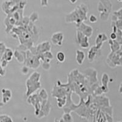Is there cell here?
<instances>
[{
	"label": "cell",
	"instance_id": "cell-36",
	"mask_svg": "<svg viewBox=\"0 0 122 122\" xmlns=\"http://www.w3.org/2000/svg\"><path fill=\"white\" fill-rule=\"evenodd\" d=\"M54 122H64V121H63L62 118H60L59 120L57 119V118H55V119H54Z\"/></svg>",
	"mask_w": 122,
	"mask_h": 122
},
{
	"label": "cell",
	"instance_id": "cell-19",
	"mask_svg": "<svg viewBox=\"0 0 122 122\" xmlns=\"http://www.w3.org/2000/svg\"><path fill=\"white\" fill-rule=\"evenodd\" d=\"M14 56L19 63L25 62V59H26V52H24L23 51H18L17 50L14 52Z\"/></svg>",
	"mask_w": 122,
	"mask_h": 122
},
{
	"label": "cell",
	"instance_id": "cell-18",
	"mask_svg": "<svg viewBox=\"0 0 122 122\" xmlns=\"http://www.w3.org/2000/svg\"><path fill=\"white\" fill-rule=\"evenodd\" d=\"M86 55L83 51L81 50H77L76 51V61L77 64L81 65L84 61Z\"/></svg>",
	"mask_w": 122,
	"mask_h": 122
},
{
	"label": "cell",
	"instance_id": "cell-21",
	"mask_svg": "<svg viewBox=\"0 0 122 122\" xmlns=\"http://www.w3.org/2000/svg\"><path fill=\"white\" fill-rule=\"evenodd\" d=\"M56 57L57 61L60 63H64L65 61V59H66L65 53H63L62 51H61L57 52Z\"/></svg>",
	"mask_w": 122,
	"mask_h": 122
},
{
	"label": "cell",
	"instance_id": "cell-13",
	"mask_svg": "<svg viewBox=\"0 0 122 122\" xmlns=\"http://www.w3.org/2000/svg\"><path fill=\"white\" fill-rule=\"evenodd\" d=\"M101 49H98L95 45L92 46L89 49V51L87 53V58L89 62H93V61L96 59V58L98 56Z\"/></svg>",
	"mask_w": 122,
	"mask_h": 122
},
{
	"label": "cell",
	"instance_id": "cell-34",
	"mask_svg": "<svg viewBox=\"0 0 122 122\" xmlns=\"http://www.w3.org/2000/svg\"><path fill=\"white\" fill-rule=\"evenodd\" d=\"M110 39L112 40H116L117 39V34L115 32H112L110 34Z\"/></svg>",
	"mask_w": 122,
	"mask_h": 122
},
{
	"label": "cell",
	"instance_id": "cell-15",
	"mask_svg": "<svg viewBox=\"0 0 122 122\" xmlns=\"http://www.w3.org/2000/svg\"><path fill=\"white\" fill-rule=\"evenodd\" d=\"M107 40V36L104 33H100L97 36L95 39V46L98 49H101L103 43Z\"/></svg>",
	"mask_w": 122,
	"mask_h": 122
},
{
	"label": "cell",
	"instance_id": "cell-39",
	"mask_svg": "<svg viewBox=\"0 0 122 122\" xmlns=\"http://www.w3.org/2000/svg\"><path fill=\"white\" fill-rule=\"evenodd\" d=\"M4 104L3 103V102H2V101H0V107L3 106H4Z\"/></svg>",
	"mask_w": 122,
	"mask_h": 122
},
{
	"label": "cell",
	"instance_id": "cell-11",
	"mask_svg": "<svg viewBox=\"0 0 122 122\" xmlns=\"http://www.w3.org/2000/svg\"><path fill=\"white\" fill-rule=\"evenodd\" d=\"M76 30L80 31L81 33L83 34L84 36L87 37L88 38H90L92 36L93 32V29L92 27L84 22H82L78 26H77Z\"/></svg>",
	"mask_w": 122,
	"mask_h": 122
},
{
	"label": "cell",
	"instance_id": "cell-22",
	"mask_svg": "<svg viewBox=\"0 0 122 122\" xmlns=\"http://www.w3.org/2000/svg\"><path fill=\"white\" fill-rule=\"evenodd\" d=\"M62 118L64 122H73V118L70 113H64Z\"/></svg>",
	"mask_w": 122,
	"mask_h": 122
},
{
	"label": "cell",
	"instance_id": "cell-8",
	"mask_svg": "<svg viewBox=\"0 0 122 122\" xmlns=\"http://www.w3.org/2000/svg\"><path fill=\"white\" fill-rule=\"evenodd\" d=\"M71 94L72 92L70 91L66 97V103L62 108L64 109V113H71L72 111H75L78 107L80 106L81 102H79V104H75L73 103L71 99Z\"/></svg>",
	"mask_w": 122,
	"mask_h": 122
},
{
	"label": "cell",
	"instance_id": "cell-41",
	"mask_svg": "<svg viewBox=\"0 0 122 122\" xmlns=\"http://www.w3.org/2000/svg\"><path fill=\"white\" fill-rule=\"evenodd\" d=\"M122 122L121 121H118V122Z\"/></svg>",
	"mask_w": 122,
	"mask_h": 122
},
{
	"label": "cell",
	"instance_id": "cell-35",
	"mask_svg": "<svg viewBox=\"0 0 122 122\" xmlns=\"http://www.w3.org/2000/svg\"><path fill=\"white\" fill-rule=\"evenodd\" d=\"M5 70H4V68H3L1 65V63H0V76H4L5 75Z\"/></svg>",
	"mask_w": 122,
	"mask_h": 122
},
{
	"label": "cell",
	"instance_id": "cell-33",
	"mask_svg": "<svg viewBox=\"0 0 122 122\" xmlns=\"http://www.w3.org/2000/svg\"><path fill=\"white\" fill-rule=\"evenodd\" d=\"M0 63H1V66L3 68H5V67H7V65H8V64H9L8 62H7V61H4V60H2V59L0 60Z\"/></svg>",
	"mask_w": 122,
	"mask_h": 122
},
{
	"label": "cell",
	"instance_id": "cell-38",
	"mask_svg": "<svg viewBox=\"0 0 122 122\" xmlns=\"http://www.w3.org/2000/svg\"><path fill=\"white\" fill-rule=\"evenodd\" d=\"M122 84L120 83V86H119V92L120 93H122Z\"/></svg>",
	"mask_w": 122,
	"mask_h": 122
},
{
	"label": "cell",
	"instance_id": "cell-29",
	"mask_svg": "<svg viewBox=\"0 0 122 122\" xmlns=\"http://www.w3.org/2000/svg\"><path fill=\"white\" fill-rule=\"evenodd\" d=\"M122 9L120 8L118 10H117V11L114 12L113 15H115V17H117L118 19L122 20Z\"/></svg>",
	"mask_w": 122,
	"mask_h": 122
},
{
	"label": "cell",
	"instance_id": "cell-3",
	"mask_svg": "<svg viewBox=\"0 0 122 122\" xmlns=\"http://www.w3.org/2000/svg\"><path fill=\"white\" fill-rule=\"evenodd\" d=\"M112 4L109 0H100L98 6V10L100 13V17L101 20H107L112 8Z\"/></svg>",
	"mask_w": 122,
	"mask_h": 122
},
{
	"label": "cell",
	"instance_id": "cell-20",
	"mask_svg": "<svg viewBox=\"0 0 122 122\" xmlns=\"http://www.w3.org/2000/svg\"><path fill=\"white\" fill-rule=\"evenodd\" d=\"M109 43L111 46V52H115L122 48V44L116 40H112L110 39L109 40Z\"/></svg>",
	"mask_w": 122,
	"mask_h": 122
},
{
	"label": "cell",
	"instance_id": "cell-31",
	"mask_svg": "<svg viewBox=\"0 0 122 122\" xmlns=\"http://www.w3.org/2000/svg\"><path fill=\"white\" fill-rule=\"evenodd\" d=\"M42 66L43 69L45 70H48L50 68V67H51V65H50V63L45 62H43V64H42Z\"/></svg>",
	"mask_w": 122,
	"mask_h": 122
},
{
	"label": "cell",
	"instance_id": "cell-4",
	"mask_svg": "<svg viewBox=\"0 0 122 122\" xmlns=\"http://www.w3.org/2000/svg\"><path fill=\"white\" fill-rule=\"evenodd\" d=\"M107 64L111 68L122 65V48L115 52H111L106 59Z\"/></svg>",
	"mask_w": 122,
	"mask_h": 122
},
{
	"label": "cell",
	"instance_id": "cell-26",
	"mask_svg": "<svg viewBox=\"0 0 122 122\" xmlns=\"http://www.w3.org/2000/svg\"><path fill=\"white\" fill-rule=\"evenodd\" d=\"M39 18V15H38L37 12H34L31 14V15H30V17H29V21L31 23H34L35 21H36Z\"/></svg>",
	"mask_w": 122,
	"mask_h": 122
},
{
	"label": "cell",
	"instance_id": "cell-37",
	"mask_svg": "<svg viewBox=\"0 0 122 122\" xmlns=\"http://www.w3.org/2000/svg\"><path fill=\"white\" fill-rule=\"evenodd\" d=\"M77 1H78V0H69V1L70 2V3H71V4H75V3H76V2H77Z\"/></svg>",
	"mask_w": 122,
	"mask_h": 122
},
{
	"label": "cell",
	"instance_id": "cell-16",
	"mask_svg": "<svg viewBox=\"0 0 122 122\" xmlns=\"http://www.w3.org/2000/svg\"><path fill=\"white\" fill-rule=\"evenodd\" d=\"M2 93V102L4 104H6L10 101L11 99L12 93L11 90L9 89H4L3 88L1 89Z\"/></svg>",
	"mask_w": 122,
	"mask_h": 122
},
{
	"label": "cell",
	"instance_id": "cell-6",
	"mask_svg": "<svg viewBox=\"0 0 122 122\" xmlns=\"http://www.w3.org/2000/svg\"><path fill=\"white\" fill-rule=\"evenodd\" d=\"M51 46L50 42L48 41H45V42H43L37 45L36 47L32 46V48L29 49L30 50L29 51L34 55L39 56L40 54L45 53V52L50 51L51 48Z\"/></svg>",
	"mask_w": 122,
	"mask_h": 122
},
{
	"label": "cell",
	"instance_id": "cell-25",
	"mask_svg": "<svg viewBox=\"0 0 122 122\" xmlns=\"http://www.w3.org/2000/svg\"><path fill=\"white\" fill-rule=\"evenodd\" d=\"M67 97V96H66ZM57 106L59 108H62L66 103V97L61 98H57Z\"/></svg>",
	"mask_w": 122,
	"mask_h": 122
},
{
	"label": "cell",
	"instance_id": "cell-17",
	"mask_svg": "<svg viewBox=\"0 0 122 122\" xmlns=\"http://www.w3.org/2000/svg\"><path fill=\"white\" fill-rule=\"evenodd\" d=\"M13 56H14V51H12V50L9 48H6L1 59L4 60V61L9 62L12 59Z\"/></svg>",
	"mask_w": 122,
	"mask_h": 122
},
{
	"label": "cell",
	"instance_id": "cell-32",
	"mask_svg": "<svg viewBox=\"0 0 122 122\" xmlns=\"http://www.w3.org/2000/svg\"><path fill=\"white\" fill-rule=\"evenodd\" d=\"M40 4L42 7H47L48 6V0H40Z\"/></svg>",
	"mask_w": 122,
	"mask_h": 122
},
{
	"label": "cell",
	"instance_id": "cell-27",
	"mask_svg": "<svg viewBox=\"0 0 122 122\" xmlns=\"http://www.w3.org/2000/svg\"><path fill=\"white\" fill-rule=\"evenodd\" d=\"M6 46L3 42H0V59L1 58L2 56L6 50Z\"/></svg>",
	"mask_w": 122,
	"mask_h": 122
},
{
	"label": "cell",
	"instance_id": "cell-2",
	"mask_svg": "<svg viewBox=\"0 0 122 122\" xmlns=\"http://www.w3.org/2000/svg\"><path fill=\"white\" fill-rule=\"evenodd\" d=\"M41 74L40 73L35 72L32 73L29 77L26 82L27 90L26 92V96L28 97L30 95L33 94L35 92L39 90L41 87V83L40 82Z\"/></svg>",
	"mask_w": 122,
	"mask_h": 122
},
{
	"label": "cell",
	"instance_id": "cell-23",
	"mask_svg": "<svg viewBox=\"0 0 122 122\" xmlns=\"http://www.w3.org/2000/svg\"><path fill=\"white\" fill-rule=\"evenodd\" d=\"M0 122H14L11 117L6 114L0 115Z\"/></svg>",
	"mask_w": 122,
	"mask_h": 122
},
{
	"label": "cell",
	"instance_id": "cell-1",
	"mask_svg": "<svg viewBox=\"0 0 122 122\" xmlns=\"http://www.w3.org/2000/svg\"><path fill=\"white\" fill-rule=\"evenodd\" d=\"M87 12L88 8L87 6L84 4H81L79 6H77L71 12L65 16V21L69 23H75L76 27L78 26L81 23L87 20Z\"/></svg>",
	"mask_w": 122,
	"mask_h": 122
},
{
	"label": "cell",
	"instance_id": "cell-14",
	"mask_svg": "<svg viewBox=\"0 0 122 122\" xmlns=\"http://www.w3.org/2000/svg\"><path fill=\"white\" fill-rule=\"evenodd\" d=\"M109 76L108 74L104 73L102 75V77H101V84H102V86H100L103 93H107L109 92L108 82H109Z\"/></svg>",
	"mask_w": 122,
	"mask_h": 122
},
{
	"label": "cell",
	"instance_id": "cell-30",
	"mask_svg": "<svg viewBox=\"0 0 122 122\" xmlns=\"http://www.w3.org/2000/svg\"><path fill=\"white\" fill-rule=\"evenodd\" d=\"M29 68L28 67H27L26 65H24L21 67V71L23 75H26L28 73V71H29Z\"/></svg>",
	"mask_w": 122,
	"mask_h": 122
},
{
	"label": "cell",
	"instance_id": "cell-40",
	"mask_svg": "<svg viewBox=\"0 0 122 122\" xmlns=\"http://www.w3.org/2000/svg\"><path fill=\"white\" fill-rule=\"evenodd\" d=\"M118 1H119V2H122V0H118Z\"/></svg>",
	"mask_w": 122,
	"mask_h": 122
},
{
	"label": "cell",
	"instance_id": "cell-10",
	"mask_svg": "<svg viewBox=\"0 0 122 122\" xmlns=\"http://www.w3.org/2000/svg\"><path fill=\"white\" fill-rule=\"evenodd\" d=\"M76 39L77 43L81 48L87 49L89 47L90 43L89 42V38L78 30H76Z\"/></svg>",
	"mask_w": 122,
	"mask_h": 122
},
{
	"label": "cell",
	"instance_id": "cell-12",
	"mask_svg": "<svg viewBox=\"0 0 122 122\" xmlns=\"http://www.w3.org/2000/svg\"><path fill=\"white\" fill-rule=\"evenodd\" d=\"M64 39V34L62 32H57L52 35L51 37V42L53 45L61 46L62 45Z\"/></svg>",
	"mask_w": 122,
	"mask_h": 122
},
{
	"label": "cell",
	"instance_id": "cell-28",
	"mask_svg": "<svg viewBox=\"0 0 122 122\" xmlns=\"http://www.w3.org/2000/svg\"><path fill=\"white\" fill-rule=\"evenodd\" d=\"M89 20L90 23H95L97 21L98 19L97 17H96L95 15L92 14V15H90V16H89Z\"/></svg>",
	"mask_w": 122,
	"mask_h": 122
},
{
	"label": "cell",
	"instance_id": "cell-7",
	"mask_svg": "<svg viewBox=\"0 0 122 122\" xmlns=\"http://www.w3.org/2000/svg\"><path fill=\"white\" fill-rule=\"evenodd\" d=\"M71 91L70 89L68 87H63V86H54L51 92V95L53 97L57 98L66 97L67 95Z\"/></svg>",
	"mask_w": 122,
	"mask_h": 122
},
{
	"label": "cell",
	"instance_id": "cell-5",
	"mask_svg": "<svg viewBox=\"0 0 122 122\" xmlns=\"http://www.w3.org/2000/svg\"><path fill=\"white\" fill-rule=\"evenodd\" d=\"M40 59L37 56L34 55L31 52L28 50L26 52V59L25 61V65L32 69H37L39 68L40 64Z\"/></svg>",
	"mask_w": 122,
	"mask_h": 122
},
{
	"label": "cell",
	"instance_id": "cell-24",
	"mask_svg": "<svg viewBox=\"0 0 122 122\" xmlns=\"http://www.w3.org/2000/svg\"><path fill=\"white\" fill-rule=\"evenodd\" d=\"M38 95L42 100H48V95L46 92V90L45 89H41Z\"/></svg>",
	"mask_w": 122,
	"mask_h": 122
},
{
	"label": "cell",
	"instance_id": "cell-9",
	"mask_svg": "<svg viewBox=\"0 0 122 122\" xmlns=\"http://www.w3.org/2000/svg\"><path fill=\"white\" fill-rule=\"evenodd\" d=\"M51 104L48 100H43L41 104L40 111L37 117L38 118H42L44 117L48 116L51 111Z\"/></svg>",
	"mask_w": 122,
	"mask_h": 122
}]
</instances>
